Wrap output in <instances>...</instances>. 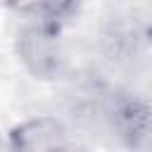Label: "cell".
<instances>
[{
	"label": "cell",
	"mask_w": 152,
	"mask_h": 152,
	"mask_svg": "<svg viewBox=\"0 0 152 152\" xmlns=\"http://www.w3.org/2000/svg\"><path fill=\"white\" fill-rule=\"evenodd\" d=\"M107 119L116 138L131 150L142 147L152 138V109L135 95L114 93L107 104Z\"/></svg>",
	"instance_id": "7a4b0ae2"
},
{
	"label": "cell",
	"mask_w": 152,
	"mask_h": 152,
	"mask_svg": "<svg viewBox=\"0 0 152 152\" xmlns=\"http://www.w3.org/2000/svg\"><path fill=\"white\" fill-rule=\"evenodd\" d=\"M12 152H69L64 126L55 116H33L10 131Z\"/></svg>",
	"instance_id": "3957f363"
},
{
	"label": "cell",
	"mask_w": 152,
	"mask_h": 152,
	"mask_svg": "<svg viewBox=\"0 0 152 152\" xmlns=\"http://www.w3.org/2000/svg\"><path fill=\"white\" fill-rule=\"evenodd\" d=\"M33 10L43 17L21 33L19 55L36 78H48L59 66V19L64 12L71 10V5H48L50 14H45L40 7Z\"/></svg>",
	"instance_id": "6da1fadb"
}]
</instances>
